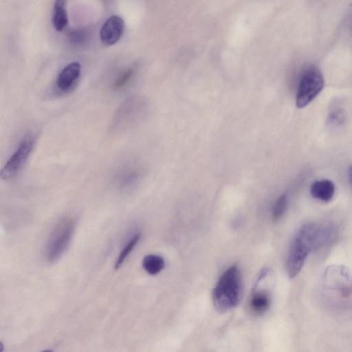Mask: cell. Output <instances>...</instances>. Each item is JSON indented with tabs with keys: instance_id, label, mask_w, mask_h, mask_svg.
<instances>
[{
	"instance_id": "cell-4",
	"label": "cell",
	"mask_w": 352,
	"mask_h": 352,
	"mask_svg": "<svg viewBox=\"0 0 352 352\" xmlns=\"http://www.w3.org/2000/svg\"><path fill=\"white\" fill-rule=\"evenodd\" d=\"M324 85V77L315 66L309 67L302 74L299 80L296 104L303 108L312 102L321 92Z\"/></svg>"
},
{
	"instance_id": "cell-16",
	"label": "cell",
	"mask_w": 352,
	"mask_h": 352,
	"mask_svg": "<svg viewBox=\"0 0 352 352\" xmlns=\"http://www.w3.org/2000/svg\"><path fill=\"white\" fill-rule=\"evenodd\" d=\"M135 74V69L129 67L120 73L115 78L112 87L114 91L124 89L133 79Z\"/></svg>"
},
{
	"instance_id": "cell-17",
	"label": "cell",
	"mask_w": 352,
	"mask_h": 352,
	"mask_svg": "<svg viewBox=\"0 0 352 352\" xmlns=\"http://www.w3.org/2000/svg\"><path fill=\"white\" fill-rule=\"evenodd\" d=\"M141 234L140 233H136L135 235L133 236V237L128 241L127 244L124 245L122 250L119 254V256L118 257V259L115 264V268L118 269L124 261H125L126 258L128 256V255L130 254V252L133 250L136 244L138 243L140 239Z\"/></svg>"
},
{
	"instance_id": "cell-11",
	"label": "cell",
	"mask_w": 352,
	"mask_h": 352,
	"mask_svg": "<svg viewBox=\"0 0 352 352\" xmlns=\"http://www.w3.org/2000/svg\"><path fill=\"white\" fill-rule=\"evenodd\" d=\"M311 195L323 202L330 201L335 194V185L329 179H320L314 182L310 188Z\"/></svg>"
},
{
	"instance_id": "cell-10",
	"label": "cell",
	"mask_w": 352,
	"mask_h": 352,
	"mask_svg": "<svg viewBox=\"0 0 352 352\" xmlns=\"http://www.w3.org/2000/svg\"><path fill=\"white\" fill-rule=\"evenodd\" d=\"M124 29V21L118 15H112L103 23L100 36L101 41L106 45L116 44L122 37Z\"/></svg>"
},
{
	"instance_id": "cell-8",
	"label": "cell",
	"mask_w": 352,
	"mask_h": 352,
	"mask_svg": "<svg viewBox=\"0 0 352 352\" xmlns=\"http://www.w3.org/2000/svg\"><path fill=\"white\" fill-rule=\"evenodd\" d=\"M142 175L141 168L133 162L126 161L120 164L112 175L111 182L121 190H129L140 182Z\"/></svg>"
},
{
	"instance_id": "cell-19",
	"label": "cell",
	"mask_w": 352,
	"mask_h": 352,
	"mask_svg": "<svg viewBox=\"0 0 352 352\" xmlns=\"http://www.w3.org/2000/svg\"><path fill=\"white\" fill-rule=\"evenodd\" d=\"M87 38L86 32L83 30H76L70 33L69 38L74 43H81Z\"/></svg>"
},
{
	"instance_id": "cell-2",
	"label": "cell",
	"mask_w": 352,
	"mask_h": 352,
	"mask_svg": "<svg viewBox=\"0 0 352 352\" xmlns=\"http://www.w3.org/2000/svg\"><path fill=\"white\" fill-rule=\"evenodd\" d=\"M243 283L239 269L236 265L228 268L221 276L212 291V302L216 310L225 313L240 302Z\"/></svg>"
},
{
	"instance_id": "cell-5",
	"label": "cell",
	"mask_w": 352,
	"mask_h": 352,
	"mask_svg": "<svg viewBox=\"0 0 352 352\" xmlns=\"http://www.w3.org/2000/svg\"><path fill=\"white\" fill-rule=\"evenodd\" d=\"M35 142L36 136L32 133L27 134L21 140L1 170L2 179L10 180L18 175L28 160Z\"/></svg>"
},
{
	"instance_id": "cell-20",
	"label": "cell",
	"mask_w": 352,
	"mask_h": 352,
	"mask_svg": "<svg viewBox=\"0 0 352 352\" xmlns=\"http://www.w3.org/2000/svg\"><path fill=\"white\" fill-rule=\"evenodd\" d=\"M348 181L350 187V190L352 192V164L348 169Z\"/></svg>"
},
{
	"instance_id": "cell-3",
	"label": "cell",
	"mask_w": 352,
	"mask_h": 352,
	"mask_svg": "<svg viewBox=\"0 0 352 352\" xmlns=\"http://www.w3.org/2000/svg\"><path fill=\"white\" fill-rule=\"evenodd\" d=\"M75 228L73 218L65 217L55 226L45 245V257L47 262L58 260L69 245Z\"/></svg>"
},
{
	"instance_id": "cell-15",
	"label": "cell",
	"mask_w": 352,
	"mask_h": 352,
	"mask_svg": "<svg viewBox=\"0 0 352 352\" xmlns=\"http://www.w3.org/2000/svg\"><path fill=\"white\" fill-rule=\"evenodd\" d=\"M345 122V113L339 101H335L331 103L327 116V122L329 125L339 126Z\"/></svg>"
},
{
	"instance_id": "cell-18",
	"label": "cell",
	"mask_w": 352,
	"mask_h": 352,
	"mask_svg": "<svg viewBox=\"0 0 352 352\" xmlns=\"http://www.w3.org/2000/svg\"><path fill=\"white\" fill-rule=\"evenodd\" d=\"M288 204V197L287 194L281 195L275 201L272 209V217L274 220H278L282 217L285 212Z\"/></svg>"
},
{
	"instance_id": "cell-13",
	"label": "cell",
	"mask_w": 352,
	"mask_h": 352,
	"mask_svg": "<svg viewBox=\"0 0 352 352\" xmlns=\"http://www.w3.org/2000/svg\"><path fill=\"white\" fill-rule=\"evenodd\" d=\"M66 0H56L53 13V25L56 30L60 31L67 23V12L65 10Z\"/></svg>"
},
{
	"instance_id": "cell-7",
	"label": "cell",
	"mask_w": 352,
	"mask_h": 352,
	"mask_svg": "<svg viewBox=\"0 0 352 352\" xmlns=\"http://www.w3.org/2000/svg\"><path fill=\"white\" fill-rule=\"evenodd\" d=\"M142 101L138 97L126 99L116 111L112 122V129L122 131L131 126L141 116Z\"/></svg>"
},
{
	"instance_id": "cell-1",
	"label": "cell",
	"mask_w": 352,
	"mask_h": 352,
	"mask_svg": "<svg viewBox=\"0 0 352 352\" xmlns=\"http://www.w3.org/2000/svg\"><path fill=\"white\" fill-rule=\"evenodd\" d=\"M319 227L316 223L307 222L296 231L290 244L285 263L289 278H295L301 271L309 254L318 250Z\"/></svg>"
},
{
	"instance_id": "cell-9",
	"label": "cell",
	"mask_w": 352,
	"mask_h": 352,
	"mask_svg": "<svg viewBox=\"0 0 352 352\" xmlns=\"http://www.w3.org/2000/svg\"><path fill=\"white\" fill-rule=\"evenodd\" d=\"M81 72L78 62H72L65 66L58 74L56 80V89L60 94H68L74 89Z\"/></svg>"
},
{
	"instance_id": "cell-14",
	"label": "cell",
	"mask_w": 352,
	"mask_h": 352,
	"mask_svg": "<svg viewBox=\"0 0 352 352\" xmlns=\"http://www.w3.org/2000/svg\"><path fill=\"white\" fill-rule=\"evenodd\" d=\"M164 258L156 254H148L144 257L142 267L151 275H156L164 267Z\"/></svg>"
},
{
	"instance_id": "cell-6",
	"label": "cell",
	"mask_w": 352,
	"mask_h": 352,
	"mask_svg": "<svg viewBox=\"0 0 352 352\" xmlns=\"http://www.w3.org/2000/svg\"><path fill=\"white\" fill-rule=\"evenodd\" d=\"M322 282L326 288L338 291L344 296L352 293V273L342 265L328 266L324 271Z\"/></svg>"
},
{
	"instance_id": "cell-12",
	"label": "cell",
	"mask_w": 352,
	"mask_h": 352,
	"mask_svg": "<svg viewBox=\"0 0 352 352\" xmlns=\"http://www.w3.org/2000/svg\"><path fill=\"white\" fill-rule=\"evenodd\" d=\"M270 305V296L267 292L263 291L254 293L250 302L252 311L257 315L265 313L269 309Z\"/></svg>"
}]
</instances>
